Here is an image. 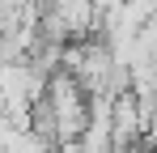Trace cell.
<instances>
[{"label":"cell","instance_id":"cell-3","mask_svg":"<svg viewBox=\"0 0 157 153\" xmlns=\"http://www.w3.org/2000/svg\"><path fill=\"white\" fill-rule=\"evenodd\" d=\"M144 102H149V136H157V89H153Z\"/></svg>","mask_w":157,"mask_h":153},{"label":"cell","instance_id":"cell-2","mask_svg":"<svg viewBox=\"0 0 157 153\" xmlns=\"http://www.w3.org/2000/svg\"><path fill=\"white\" fill-rule=\"evenodd\" d=\"M4 153H51V145H47V140H43L34 128H26V132H21V136H17V140H13Z\"/></svg>","mask_w":157,"mask_h":153},{"label":"cell","instance_id":"cell-1","mask_svg":"<svg viewBox=\"0 0 157 153\" xmlns=\"http://www.w3.org/2000/svg\"><path fill=\"white\" fill-rule=\"evenodd\" d=\"M89 124V94L77 76L55 73L47 81V98H43V132H51L55 140H77L81 128Z\"/></svg>","mask_w":157,"mask_h":153}]
</instances>
